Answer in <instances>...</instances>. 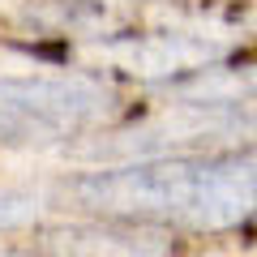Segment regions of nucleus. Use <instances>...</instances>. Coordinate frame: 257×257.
<instances>
[{
    "label": "nucleus",
    "instance_id": "nucleus-1",
    "mask_svg": "<svg viewBox=\"0 0 257 257\" xmlns=\"http://www.w3.org/2000/svg\"><path fill=\"white\" fill-rule=\"evenodd\" d=\"M82 210L116 223H176L193 231H231L257 214V150L138 159L86 172L64 184Z\"/></svg>",
    "mask_w": 257,
    "mask_h": 257
},
{
    "label": "nucleus",
    "instance_id": "nucleus-2",
    "mask_svg": "<svg viewBox=\"0 0 257 257\" xmlns=\"http://www.w3.org/2000/svg\"><path fill=\"white\" fill-rule=\"evenodd\" d=\"M0 103L22 116L39 120L52 133L94 124L116 111V94L86 73H60V77H0Z\"/></svg>",
    "mask_w": 257,
    "mask_h": 257
},
{
    "label": "nucleus",
    "instance_id": "nucleus-3",
    "mask_svg": "<svg viewBox=\"0 0 257 257\" xmlns=\"http://www.w3.org/2000/svg\"><path fill=\"white\" fill-rule=\"evenodd\" d=\"M52 253L60 257H167L172 236L146 223H73V227L52 231Z\"/></svg>",
    "mask_w": 257,
    "mask_h": 257
},
{
    "label": "nucleus",
    "instance_id": "nucleus-4",
    "mask_svg": "<svg viewBox=\"0 0 257 257\" xmlns=\"http://www.w3.org/2000/svg\"><path fill=\"white\" fill-rule=\"evenodd\" d=\"M176 99L189 107H219L240 111L257 103V64H214V69H193V77L176 82Z\"/></svg>",
    "mask_w": 257,
    "mask_h": 257
},
{
    "label": "nucleus",
    "instance_id": "nucleus-5",
    "mask_svg": "<svg viewBox=\"0 0 257 257\" xmlns=\"http://www.w3.org/2000/svg\"><path fill=\"white\" fill-rule=\"evenodd\" d=\"M60 133H52V128H43L39 120L22 116V111L5 107L0 103V146H47V142H56Z\"/></svg>",
    "mask_w": 257,
    "mask_h": 257
},
{
    "label": "nucleus",
    "instance_id": "nucleus-6",
    "mask_svg": "<svg viewBox=\"0 0 257 257\" xmlns=\"http://www.w3.org/2000/svg\"><path fill=\"white\" fill-rule=\"evenodd\" d=\"M39 210H43V202H39L35 193L26 189H0V231H22L30 227V223L39 219Z\"/></svg>",
    "mask_w": 257,
    "mask_h": 257
},
{
    "label": "nucleus",
    "instance_id": "nucleus-7",
    "mask_svg": "<svg viewBox=\"0 0 257 257\" xmlns=\"http://www.w3.org/2000/svg\"><path fill=\"white\" fill-rule=\"evenodd\" d=\"M236 142H253V146H257V103H253V107H240V133H236Z\"/></svg>",
    "mask_w": 257,
    "mask_h": 257
},
{
    "label": "nucleus",
    "instance_id": "nucleus-8",
    "mask_svg": "<svg viewBox=\"0 0 257 257\" xmlns=\"http://www.w3.org/2000/svg\"><path fill=\"white\" fill-rule=\"evenodd\" d=\"M0 257H43V253H30V248H0Z\"/></svg>",
    "mask_w": 257,
    "mask_h": 257
}]
</instances>
